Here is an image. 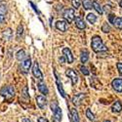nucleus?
I'll list each match as a JSON object with an SVG mask.
<instances>
[{"label":"nucleus","mask_w":122,"mask_h":122,"mask_svg":"<svg viewBox=\"0 0 122 122\" xmlns=\"http://www.w3.org/2000/svg\"><path fill=\"white\" fill-rule=\"evenodd\" d=\"M36 104L39 107V108L44 109L47 105V100L44 96H37L36 97Z\"/></svg>","instance_id":"13"},{"label":"nucleus","mask_w":122,"mask_h":122,"mask_svg":"<svg viewBox=\"0 0 122 122\" xmlns=\"http://www.w3.org/2000/svg\"><path fill=\"white\" fill-rule=\"evenodd\" d=\"M116 66H117V69L120 74H122V63H117L116 64Z\"/></svg>","instance_id":"32"},{"label":"nucleus","mask_w":122,"mask_h":122,"mask_svg":"<svg viewBox=\"0 0 122 122\" xmlns=\"http://www.w3.org/2000/svg\"><path fill=\"white\" fill-rule=\"evenodd\" d=\"M86 117L91 121L95 120V115H94V113H92V111L90 110V108H87V110H86Z\"/></svg>","instance_id":"26"},{"label":"nucleus","mask_w":122,"mask_h":122,"mask_svg":"<svg viewBox=\"0 0 122 122\" xmlns=\"http://www.w3.org/2000/svg\"><path fill=\"white\" fill-rule=\"evenodd\" d=\"M119 5H120V7H121V8H122V0H121V1H120V2H119Z\"/></svg>","instance_id":"36"},{"label":"nucleus","mask_w":122,"mask_h":122,"mask_svg":"<svg viewBox=\"0 0 122 122\" xmlns=\"http://www.w3.org/2000/svg\"><path fill=\"white\" fill-rule=\"evenodd\" d=\"M56 27L58 30H60V31H66L67 28H68V24L66 21H64V20H61V21H58L56 23Z\"/></svg>","instance_id":"9"},{"label":"nucleus","mask_w":122,"mask_h":122,"mask_svg":"<svg viewBox=\"0 0 122 122\" xmlns=\"http://www.w3.org/2000/svg\"><path fill=\"white\" fill-rule=\"evenodd\" d=\"M91 46H92V49L94 52L96 53H101V52H104V51H107V47L105 46V44L103 43V40L102 38L98 35L94 36L92 38V43H91Z\"/></svg>","instance_id":"1"},{"label":"nucleus","mask_w":122,"mask_h":122,"mask_svg":"<svg viewBox=\"0 0 122 122\" xmlns=\"http://www.w3.org/2000/svg\"><path fill=\"white\" fill-rule=\"evenodd\" d=\"M30 66H31V60H30V58H25L24 61H22L21 68H22L24 73H27L28 72Z\"/></svg>","instance_id":"7"},{"label":"nucleus","mask_w":122,"mask_h":122,"mask_svg":"<svg viewBox=\"0 0 122 122\" xmlns=\"http://www.w3.org/2000/svg\"><path fill=\"white\" fill-rule=\"evenodd\" d=\"M50 107H51V110L54 114V118L56 121L60 122L62 120V117H63V113H62V109L59 107V105L56 103V102H52L50 105Z\"/></svg>","instance_id":"2"},{"label":"nucleus","mask_w":122,"mask_h":122,"mask_svg":"<svg viewBox=\"0 0 122 122\" xmlns=\"http://www.w3.org/2000/svg\"><path fill=\"white\" fill-rule=\"evenodd\" d=\"M63 54H64V57L66 58V60L68 62V64H71L73 62V56H72V53L70 51L69 48L66 47L63 49Z\"/></svg>","instance_id":"11"},{"label":"nucleus","mask_w":122,"mask_h":122,"mask_svg":"<svg viewBox=\"0 0 122 122\" xmlns=\"http://www.w3.org/2000/svg\"><path fill=\"white\" fill-rule=\"evenodd\" d=\"M37 121H38V122H49L48 119H46L45 117H39Z\"/></svg>","instance_id":"33"},{"label":"nucleus","mask_w":122,"mask_h":122,"mask_svg":"<svg viewBox=\"0 0 122 122\" xmlns=\"http://www.w3.org/2000/svg\"><path fill=\"white\" fill-rule=\"evenodd\" d=\"M111 86L116 91V92H122V79L121 78H115L111 82Z\"/></svg>","instance_id":"10"},{"label":"nucleus","mask_w":122,"mask_h":122,"mask_svg":"<svg viewBox=\"0 0 122 122\" xmlns=\"http://www.w3.org/2000/svg\"><path fill=\"white\" fill-rule=\"evenodd\" d=\"M103 11H105L106 13H107V14H109L110 13V11H111V8H110V6L109 5H105L104 6V8H103Z\"/></svg>","instance_id":"31"},{"label":"nucleus","mask_w":122,"mask_h":122,"mask_svg":"<svg viewBox=\"0 0 122 122\" xmlns=\"http://www.w3.org/2000/svg\"><path fill=\"white\" fill-rule=\"evenodd\" d=\"M22 122H31V121H30L28 118H24V119L22 120Z\"/></svg>","instance_id":"35"},{"label":"nucleus","mask_w":122,"mask_h":122,"mask_svg":"<svg viewBox=\"0 0 122 122\" xmlns=\"http://www.w3.org/2000/svg\"><path fill=\"white\" fill-rule=\"evenodd\" d=\"M16 58H17V60L18 61H24L25 58H26V55H25V52L24 50H20V51H18L17 52V54H16Z\"/></svg>","instance_id":"21"},{"label":"nucleus","mask_w":122,"mask_h":122,"mask_svg":"<svg viewBox=\"0 0 122 122\" xmlns=\"http://www.w3.org/2000/svg\"><path fill=\"white\" fill-rule=\"evenodd\" d=\"M111 24H113V25L118 28V29H121L122 28V18H116L114 17L112 22H111Z\"/></svg>","instance_id":"18"},{"label":"nucleus","mask_w":122,"mask_h":122,"mask_svg":"<svg viewBox=\"0 0 122 122\" xmlns=\"http://www.w3.org/2000/svg\"><path fill=\"white\" fill-rule=\"evenodd\" d=\"M85 97H86V94H84V93L75 94V95L72 97V104L75 105V106H80Z\"/></svg>","instance_id":"8"},{"label":"nucleus","mask_w":122,"mask_h":122,"mask_svg":"<svg viewBox=\"0 0 122 122\" xmlns=\"http://www.w3.org/2000/svg\"><path fill=\"white\" fill-rule=\"evenodd\" d=\"M80 60H81V63H82V64H85V63L88 62V60H89V53H88L87 50H83L82 52H81Z\"/></svg>","instance_id":"20"},{"label":"nucleus","mask_w":122,"mask_h":122,"mask_svg":"<svg viewBox=\"0 0 122 122\" xmlns=\"http://www.w3.org/2000/svg\"><path fill=\"white\" fill-rule=\"evenodd\" d=\"M32 74L38 80H43V74H42L41 70H40V68H39V65L37 63V61H36V62H34V64H33V66H32Z\"/></svg>","instance_id":"5"},{"label":"nucleus","mask_w":122,"mask_h":122,"mask_svg":"<svg viewBox=\"0 0 122 122\" xmlns=\"http://www.w3.org/2000/svg\"><path fill=\"white\" fill-rule=\"evenodd\" d=\"M66 75L68 78H70L72 85H75V84L78 82V75H77V73L74 71L72 68H67V69L66 70Z\"/></svg>","instance_id":"4"},{"label":"nucleus","mask_w":122,"mask_h":122,"mask_svg":"<svg viewBox=\"0 0 122 122\" xmlns=\"http://www.w3.org/2000/svg\"><path fill=\"white\" fill-rule=\"evenodd\" d=\"M93 7H94V9L96 10V11H97L100 15L103 14V12H104V11H103V8L101 7V5H100L97 1H94V2H93Z\"/></svg>","instance_id":"25"},{"label":"nucleus","mask_w":122,"mask_h":122,"mask_svg":"<svg viewBox=\"0 0 122 122\" xmlns=\"http://www.w3.org/2000/svg\"><path fill=\"white\" fill-rule=\"evenodd\" d=\"M87 21L90 23V24H95L96 21H97V16L93 13H90L87 15Z\"/></svg>","instance_id":"24"},{"label":"nucleus","mask_w":122,"mask_h":122,"mask_svg":"<svg viewBox=\"0 0 122 122\" xmlns=\"http://www.w3.org/2000/svg\"><path fill=\"white\" fill-rule=\"evenodd\" d=\"M69 116H70V121L71 122H79V115H78V112L75 108L70 109Z\"/></svg>","instance_id":"16"},{"label":"nucleus","mask_w":122,"mask_h":122,"mask_svg":"<svg viewBox=\"0 0 122 122\" xmlns=\"http://www.w3.org/2000/svg\"><path fill=\"white\" fill-rule=\"evenodd\" d=\"M75 25L77 28L79 29H84L86 27V24L85 22L82 20V18H80V17H76V20H75Z\"/></svg>","instance_id":"17"},{"label":"nucleus","mask_w":122,"mask_h":122,"mask_svg":"<svg viewBox=\"0 0 122 122\" xmlns=\"http://www.w3.org/2000/svg\"><path fill=\"white\" fill-rule=\"evenodd\" d=\"M74 17H75L74 9H72V8H68L64 12V18H65V20L67 23H71L74 20Z\"/></svg>","instance_id":"6"},{"label":"nucleus","mask_w":122,"mask_h":122,"mask_svg":"<svg viewBox=\"0 0 122 122\" xmlns=\"http://www.w3.org/2000/svg\"><path fill=\"white\" fill-rule=\"evenodd\" d=\"M104 122H111V121H109V120H105Z\"/></svg>","instance_id":"37"},{"label":"nucleus","mask_w":122,"mask_h":122,"mask_svg":"<svg viewBox=\"0 0 122 122\" xmlns=\"http://www.w3.org/2000/svg\"><path fill=\"white\" fill-rule=\"evenodd\" d=\"M55 75H56V83H57V86H58V89H59V92L61 93V95H62L63 98H66V92H65V90L63 88V85H62V82L60 81L56 71H55Z\"/></svg>","instance_id":"15"},{"label":"nucleus","mask_w":122,"mask_h":122,"mask_svg":"<svg viewBox=\"0 0 122 122\" xmlns=\"http://www.w3.org/2000/svg\"><path fill=\"white\" fill-rule=\"evenodd\" d=\"M0 95L5 99H11L15 97V89L13 86H4L0 90Z\"/></svg>","instance_id":"3"},{"label":"nucleus","mask_w":122,"mask_h":122,"mask_svg":"<svg viewBox=\"0 0 122 122\" xmlns=\"http://www.w3.org/2000/svg\"><path fill=\"white\" fill-rule=\"evenodd\" d=\"M6 15H7V6L4 3H2L0 4V24L4 22Z\"/></svg>","instance_id":"14"},{"label":"nucleus","mask_w":122,"mask_h":122,"mask_svg":"<svg viewBox=\"0 0 122 122\" xmlns=\"http://www.w3.org/2000/svg\"><path fill=\"white\" fill-rule=\"evenodd\" d=\"M102 30L105 32V33H107L109 32V30H110V26L107 23H104L103 24V26H102Z\"/></svg>","instance_id":"28"},{"label":"nucleus","mask_w":122,"mask_h":122,"mask_svg":"<svg viewBox=\"0 0 122 122\" xmlns=\"http://www.w3.org/2000/svg\"><path fill=\"white\" fill-rule=\"evenodd\" d=\"M111 109H112L113 112H120V111L122 110V104L119 101H116L115 103L112 105V107H111Z\"/></svg>","instance_id":"19"},{"label":"nucleus","mask_w":122,"mask_h":122,"mask_svg":"<svg viewBox=\"0 0 122 122\" xmlns=\"http://www.w3.org/2000/svg\"><path fill=\"white\" fill-rule=\"evenodd\" d=\"M12 30L10 29V28H8L7 30H5L4 31V33H3V36H4V38H6L7 40H9V39H11V37H12Z\"/></svg>","instance_id":"27"},{"label":"nucleus","mask_w":122,"mask_h":122,"mask_svg":"<svg viewBox=\"0 0 122 122\" xmlns=\"http://www.w3.org/2000/svg\"><path fill=\"white\" fill-rule=\"evenodd\" d=\"M59 61H60V63H61V64H65L66 60V58L63 56V57H61V58L59 59Z\"/></svg>","instance_id":"34"},{"label":"nucleus","mask_w":122,"mask_h":122,"mask_svg":"<svg viewBox=\"0 0 122 122\" xmlns=\"http://www.w3.org/2000/svg\"><path fill=\"white\" fill-rule=\"evenodd\" d=\"M80 71H81V73L82 74H84V75H89V70L87 69V67H85L84 66H80Z\"/></svg>","instance_id":"29"},{"label":"nucleus","mask_w":122,"mask_h":122,"mask_svg":"<svg viewBox=\"0 0 122 122\" xmlns=\"http://www.w3.org/2000/svg\"><path fill=\"white\" fill-rule=\"evenodd\" d=\"M23 35H24V26L23 25H19L17 28V40H21Z\"/></svg>","instance_id":"22"},{"label":"nucleus","mask_w":122,"mask_h":122,"mask_svg":"<svg viewBox=\"0 0 122 122\" xmlns=\"http://www.w3.org/2000/svg\"><path fill=\"white\" fill-rule=\"evenodd\" d=\"M37 87H38L39 92L41 94H43L44 96H47L49 94V90H48L45 82H43V80H39V82L37 84Z\"/></svg>","instance_id":"12"},{"label":"nucleus","mask_w":122,"mask_h":122,"mask_svg":"<svg viewBox=\"0 0 122 122\" xmlns=\"http://www.w3.org/2000/svg\"><path fill=\"white\" fill-rule=\"evenodd\" d=\"M82 5L85 10H90L93 7V2L91 0H82Z\"/></svg>","instance_id":"23"},{"label":"nucleus","mask_w":122,"mask_h":122,"mask_svg":"<svg viewBox=\"0 0 122 122\" xmlns=\"http://www.w3.org/2000/svg\"><path fill=\"white\" fill-rule=\"evenodd\" d=\"M71 3H72V6L77 9L81 4V0H71Z\"/></svg>","instance_id":"30"}]
</instances>
